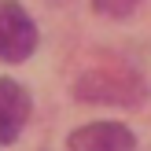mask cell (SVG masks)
<instances>
[{
  "label": "cell",
  "mask_w": 151,
  "mask_h": 151,
  "mask_svg": "<svg viewBox=\"0 0 151 151\" xmlns=\"http://www.w3.org/2000/svg\"><path fill=\"white\" fill-rule=\"evenodd\" d=\"M29 118V92L11 78H0V144H15Z\"/></svg>",
  "instance_id": "3"
},
{
  "label": "cell",
  "mask_w": 151,
  "mask_h": 151,
  "mask_svg": "<svg viewBox=\"0 0 151 151\" xmlns=\"http://www.w3.org/2000/svg\"><path fill=\"white\" fill-rule=\"evenodd\" d=\"M37 48V26L15 0H0V59L4 63H22Z\"/></svg>",
  "instance_id": "1"
},
{
  "label": "cell",
  "mask_w": 151,
  "mask_h": 151,
  "mask_svg": "<svg viewBox=\"0 0 151 151\" xmlns=\"http://www.w3.org/2000/svg\"><path fill=\"white\" fill-rule=\"evenodd\" d=\"M92 4H96V11L111 15V19H122V15H129L140 0H92Z\"/></svg>",
  "instance_id": "4"
},
{
  "label": "cell",
  "mask_w": 151,
  "mask_h": 151,
  "mask_svg": "<svg viewBox=\"0 0 151 151\" xmlns=\"http://www.w3.org/2000/svg\"><path fill=\"white\" fill-rule=\"evenodd\" d=\"M66 147L70 151H133L137 147V137L122 122H92V125L74 129Z\"/></svg>",
  "instance_id": "2"
}]
</instances>
